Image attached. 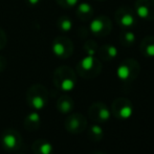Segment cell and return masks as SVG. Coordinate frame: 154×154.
Here are the masks:
<instances>
[{"mask_svg":"<svg viewBox=\"0 0 154 154\" xmlns=\"http://www.w3.org/2000/svg\"><path fill=\"white\" fill-rule=\"evenodd\" d=\"M54 85L62 91H71L77 85V73L71 67L62 65L53 73Z\"/></svg>","mask_w":154,"mask_h":154,"instance_id":"6da1fadb","label":"cell"},{"mask_svg":"<svg viewBox=\"0 0 154 154\" xmlns=\"http://www.w3.org/2000/svg\"><path fill=\"white\" fill-rule=\"evenodd\" d=\"M102 62L95 56H86L77 64V73L85 80L99 77L102 71Z\"/></svg>","mask_w":154,"mask_h":154,"instance_id":"7a4b0ae2","label":"cell"},{"mask_svg":"<svg viewBox=\"0 0 154 154\" xmlns=\"http://www.w3.org/2000/svg\"><path fill=\"white\" fill-rule=\"evenodd\" d=\"M48 90L42 84H34L26 91V103L35 110H41L47 105Z\"/></svg>","mask_w":154,"mask_h":154,"instance_id":"3957f363","label":"cell"},{"mask_svg":"<svg viewBox=\"0 0 154 154\" xmlns=\"http://www.w3.org/2000/svg\"><path fill=\"white\" fill-rule=\"evenodd\" d=\"M140 65L135 59L128 58L123 60L120 65L116 68V75L123 82L130 83L136 80V78L140 75Z\"/></svg>","mask_w":154,"mask_h":154,"instance_id":"277c9868","label":"cell"},{"mask_svg":"<svg viewBox=\"0 0 154 154\" xmlns=\"http://www.w3.org/2000/svg\"><path fill=\"white\" fill-rule=\"evenodd\" d=\"M114 19L119 26L125 29H133L137 23V16L134 10L127 5L120 6L114 13Z\"/></svg>","mask_w":154,"mask_h":154,"instance_id":"5b68a950","label":"cell"},{"mask_svg":"<svg viewBox=\"0 0 154 154\" xmlns=\"http://www.w3.org/2000/svg\"><path fill=\"white\" fill-rule=\"evenodd\" d=\"M2 148L8 152H16L22 147V136L15 129H6L2 132L0 137Z\"/></svg>","mask_w":154,"mask_h":154,"instance_id":"8992f818","label":"cell"},{"mask_svg":"<svg viewBox=\"0 0 154 154\" xmlns=\"http://www.w3.org/2000/svg\"><path fill=\"white\" fill-rule=\"evenodd\" d=\"M51 51L60 59H68L73 54V43L68 37L58 36L51 43Z\"/></svg>","mask_w":154,"mask_h":154,"instance_id":"52a82bcc","label":"cell"},{"mask_svg":"<svg viewBox=\"0 0 154 154\" xmlns=\"http://www.w3.org/2000/svg\"><path fill=\"white\" fill-rule=\"evenodd\" d=\"M112 22L108 16H97L90 20L89 32L94 37H107L111 32Z\"/></svg>","mask_w":154,"mask_h":154,"instance_id":"ba28073f","label":"cell"},{"mask_svg":"<svg viewBox=\"0 0 154 154\" xmlns=\"http://www.w3.org/2000/svg\"><path fill=\"white\" fill-rule=\"evenodd\" d=\"M111 113L119 120H127L133 113V105L126 97H118L111 104Z\"/></svg>","mask_w":154,"mask_h":154,"instance_id":"9c48e42d","label":"cell"},{"mask_svg":"<svg viewBox=\"0 0 154 154\" xmlns=\"http://www.w3.org/2000/svg\"><path fill=\"white\" fill-rule=\"evenodd\" d=\"M64 127L69 133L80 134L85 131L86 127H87V120L81 113L69 114L64 121Z\"/></svg>","mask_w":154,"mask_h":154,"instance_id":"30bf717a","label":"cell"},{"mask_svg":"<svg viewBox=\"0 0 154 154\" xmlns=\"http://www.w3.org/2000/svg\"><path fill=\"white\" fill-rule=\"evenodd\" d=\"M88 116L95 124H104L110 119L111 111L106 104L102 102H94L88 108Z\"/></svg>","mask_w":154,"mask_h":154,"instance_id":"8fae6325","label":"cell"},{"mask_svg":"<svg viewBox=\"0 0 154 154\" xmlns=\"http://www.w3.org/2000/svg\"><path fill=\"white\" fill-rule=\"evenodd\" d=\"M134 12L137 18L146 21L154 20V0H136Z\"/></svg>","mask_w":154,"mask_h":154,"instance_id":"7c38bea8","label":"cell"},{"mask_svg":"<svg viewBox=\"0 0 154 154\" xmlns=\"http://www.w3.org/2000/svg\"><path fill=\"white\" fill-rule=\"evenodd\" d=\"M97 55L99 58L103 61L110 62L112 60H114L119 55V51L116 48V46L112 44H104L101 47H99L97 51Z\"/></svg>","mask_w":154,"mask_h":154,"instance_id":"4fadbf2b","label":"cell"},{"mask_svg":"<svg viewBox=\"0 0 154 154\" xmlns=\"http://www.w3.org/2000/svg\"><path fill=\"white\" fill-rule=\"evenodd\" d=\"M93 14H94V11H93L91 4L87 3V2L78 3L75 15L81 21H84V22L90 21L93 18Z\"/></svg>","mask_w":154,"mask_h":154,"instance_id":"5bb4252c","label":"cell"},{"mask_svg":"<svg viewBox=\"0 0 154 154\" xmlns=\"http://www.w3.org/2000/svg\"><path fill=\"white\" fill-rule=\"evenodd\" d=\"M32 151L34 154H53V145L44 138H39L35 140L32 145Z\"/></svg>","mask_w":154,"mask_h":154,"instance_id":"9a60e30c","label":"cell"},{"mask_svg":"<svg viewBox=\"0 0 154 154\" xmlns=\"http://www.w3.org/2000/svg\"><path fill=\"white\" fill-rule=\"evenodd\" d=\"M140 54L145 58H154V36H146L140 44Z\"/></svg>","mask_w":154,"mask_h":154,"instance_id":"2e32d148","label":"cell"},{"mask_svg":"<svg viewBox=\"0 0 154 154\" xmlns=\"http://www.w3.org/2000/svg\"><path fill=\"white\" fill-rule=\"evenodd\" d=\"M73 107H75V102L69 95L63 94L58 99L57 101V109L59 112L63 114H68L72 111Z\"/></svg>","mask_w":154,"mask_h":154,"instance_id":"e0dca14e","label":"cell"},{"mask_svg":"<svg viewBox=\"0 0 154 154\" xmlns=\"http://www.w3.org/2000/svg\"><path fill=\"white\" fill-rule=\"evenodd\" d=\"M41 125V116L38 112L34 111L29 113L24 119V128L29 132L36 131Z\"/></svg>","mask_w":154,"mask_h":154,"instance_id":"ac0fdd59","label":"cell"},{"mask_svg":"<svg viewBox=\"0 0 154 154\" xmlns=\"http://www.w3.org/2000/svg\"><path fill=\"white\" fill-rule=\"evenodd\" d=\"M119 41H120V43L124 47H131V46H133L136 41L135 34H134L133 32L126 29V31H124L120 34Z\"/></svg>","mask_w":154,"mask_h":154,"instance_id":"d6986e66","label":"cell"},{"mask_svg":"<svg viewBox=\"0 0 154 154\" xmlns=\"http://www.w3.org/2000/svg\"><path fill=\"white\" fill-rule=\"evenodd\" d=\"M87 135H88V137H89V140H92V142H100L104 136L103 128L100 126V124L91 125L89 127Z\"/></svg>","mask_w":154,"mask_h":154,"instance_id":"ffe728a7","label":"cell"},{"mask_svg":"<svg viewBox=\"0 0 154 154\" xmlns=\"http://www.w3.org/2000/svg\"><path fill=\"white\" fill-rule=\"evenodd\" d=\"M72 25H73L72 20H71L70 17H68V16L60 17V18L58 19V21H57L58 29H59L60 31L63 32H67L71 31V29H72Z\"/></svg>","mask_w":154,"mask_h":154,"instance_id":"44dd1931","label":"cell"},{"mask_svg":"<svg viewBox=\"0 0 154 154\" xmlns=\"http://www.w3.org/2000/svg\"><path fill=\"white\" fill-rule=\"evenodd\" d=\"M83 49L85 51L86 56H95L97 55V51H99V45L94 40H87L83 45Z\"/></svg>","mask_w":154,"mask_h":154,"instance_id":"7402d4cb","label":"cell"},{"mask_svg":"<svg viewBox=\"0 0 154 154\" xmlns=\"http://www.w3.org/2000/svg\"><path fill=\"white\" fill-rule=\"evenodd\" d=\"M79 1L80 0H56V2H57L60 6H62V8H75V6L78 5Z\"/></svg>","mask_w":154,"mask_h":154,"instance_id":"603a6c76","label":"cell"},{"mask_svg":"<svg viewBox=\"0 0 154 154\" xmlns=\"http://www.w3.org/2000/svg\"><path fill=\"white\" fill-rule=\"evenodd\" d=\"M6 42H8V37H6V34H5V32L0 27V51L5 47Z\"/></svg>","mask_w":154,"mask_h":154,"instance_id":"cb8c5ba5","label":"cell"},{"mask_svg":"<svg viewBox=\"0 0 154 154\" xmlns=\"http://www.w3.org/2000/svg\"><path fill=\"white\" fill-rule=\"evenodd\" d=\"M6 65H8V61H6L5 57L0 55V72H3L5 70Z\"/></svg>","mask_w":154,"mask_h":154,"instance_id":"d4e9b609","label":"cell"},{"mask_svg":"<svg viewBox=\"0 0 154 154\" xmlns=\"http://www.w3.org/2000/svg\"><path fill=\"white\" fill-rule=\"evenodd\" d=\"M40 1L41 0H26L27 3L31 4V5H36V4H38Z\"/></svg>","mask_w":154,"mask_h":154,"instance_id":"484cf974","label":"cell"},{"mask_svg":"<svg viewBox=\"0 0 154 154\" xmlns=\"http://www.w3.org/2000/svg\"><path fill=\"white\" fill-rule=\"evenodd\" d=\"M92 154H106V153H103V152H100V151H97V152H93Z\"/></svg>","mask_w":154,"mask_h":154,"instance_id":"4316f807","label":"cell"},{"mask_svg":"<svg viewBox=\"0 0 154 154\" xmlns=\"http://www.w3.org/2000/svg\"><path fill=\"white\" fill-rule=\"evenodd\" d=\"M97 1H100V2H103V1H106V0H97Z\"/></svg>","mask_w":154,"mask_h":154,"instance_id":"83f0119b","label":"cell"},{"mask_svg":"<svg viewBox=\"0 0 154 154\" xmlns=\"http://www.w3.org/2000/svg\"><path fill=\"white\" fill-rule=\"evenodd\" d=\"M18 154H23V153H18Z\"/></svg>","mask_w":154,"mask_h":154,"instance_id":"f1b7e54d","label":"cell"}]
</instances>
